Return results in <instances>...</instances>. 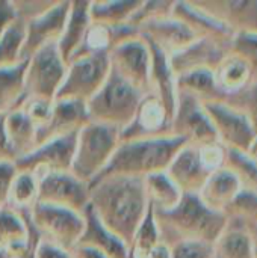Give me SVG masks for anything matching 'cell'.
Wrapping results in <instances>:
<instances>
[{"label": "cell", "instance_id": "6da1fadb", "mask_svg": "<svg viewBox=\"0 0 257 258\" xmlns=\"http://www.w3.org/2000/svg\"><path fill=\"white\" fill-rule=\"evenodd\" d=\"M89 206L103 227L129 248L148 210L144 178L112 175L97 180L89 184Z\"/></svg>", "mask_w": 257, "mask_h": 258}, {"label": "cell", "instance_id": "7a4b0ae2", "mask_svg": "<svg viewBox=\"0 0 257 258\" xmlns=\"http://www.w3.org/2000/svg\"><path fill=\"white\" fill-rule=\"evenodd\" d=\"M155 219L161 240L170 248L188 240L214 245L227 227L226 215L209 209L195 194H185L171 210L155 212Z\"/></svg>", "mask_w": 257, "mask_h": 258}, {"label": "cell", "instance_id": "3957f363", "mask_svg": "<svg viewBox=\"0 0 257 258\" xmlns=\"http://www.w3.org/2000/svg\"><path fill=\"white\" fill-rule=\"evenodd\" d=\"M186 144L183 138L174 135L120 142L111 162L94 181L112 175L145 178L151 174L165 172Z\"/></svg>", "mask_w": 257, "mask_h": 258}, {"label": "cell", "instance_id": "277c9868", "mask_svg": "<svg viewBox=\"0 0 257 258\" xmlns=\"http://www.w3.org/2000/svg\"><path fill=\"white\" fill-rule=\"evenodd\" d=\"M142 92L111 70L98 92L86 103L89 122L123 130L135 116Z\"/></svg>", "mask_w": 257, "mask_h": 258}, {"label": "cell", "instance_id": "5b68a950", "mask_svg": "<svg viewBox=\"0 0 257 258\" xmlns=\"http://www.w3.org/2000/svg\"><path fill=\"white\" fill-rule=\"evenodd\" d=\"M120 145V130L88 122L79 133L71 174L88 186L103 172Z\"/></svg>", "mask_w": 257, "mask_h": 258}, {"label": "cell", "instance_id": "8992f818", "mask_svg": "<svg viewBox=\"0 0 257 258\" xmlns=\"http://www.w3.org/2000/svg\"><path fill=\"white\" fill-rule=\"evenodd\" d=\"M111 74L109 53L88 54L67 63L64 82L55 100L88 103Z\"/></svg>", "mask_w": 257, "mask_h": 258}, {"label": "cell", "instance_id": "52a82bcc", "mask_svg": "<svg viewBox=\"0 0 257 258\" xmlns=\"http://www.w3.org/2000/svg\"><path fill=\"white\" fill-rule=\"evenodd\" d=\"M27 213V218L38 236L68 252L79 243L85 230V218L80 213L36 203Z\"/></svg>", "mask_w": 257, "mask_h": 258}, {"label": "cell", "instance_id": "ba28073f", "mask_svg": "<svg viewBox=\"0 0 257 258\" xmlns=\"http://www.w3.org/2000/svg\"><path fill=\"white\" fill-rule=\"evenodd\" d=\"M26 60L24 95L55 101L67 73V63L56 44L41 48Z\"/></svg>", "mask_w": 257, "mask_h": 258}, {"label": "cell", "instance_id": "9c48e42d", "mask_svg": "<svg viewBox=\"0 0 257 258\" xmlns=\"http://www.w3.org/2000/svg\"><path fill=\"white\" fill-rule=\"evenodd\" d=\"M171 135L183 138L188 144L197 147L220 144L217 130L201 101L183 92L177 94V106L171 119Z\"/></svg>", "mask_w": 257, "mask_h": 258}, {"label": "cell", "instance_id": "30bf717a", "mask_svg": "<svg viewBox=\"0 0 257 258\" xmlns=\"http://www.w3.org/2000/svg\"><path fill=\"white\" fill-rule=\"evenodd\" d=\"M201 104L217 130L220 144L224 148L247 153L257 136L247 115L223 100Z\"/></svg>", "mask_w": 257, "mask_h": 258}, {"label": "cell", "instance_id": "8fae6325", "mask_svg": "<svg viewBox=\"0 0 257 258\" xmlns=\"http://www.w3.org/2000/svg\"><path fill=\"white\" fill-rule=\"evenodd\" d=\"M83 215L89 206V186L68 172H53L38 178V201Z\"/></svg>", "mask_w": 257, "mask_h": 258}, {"label": "cell", "instance_id": "7c38bea8", "mask_svg": "<svg viewBox=\"0 0 257 258\" xmlns=\"http://www.w3.org/2000/svg\"><path fill=\"white\" fill-rule=\"evenodd\" d=\"M76 141L77 133L52 139L36 147L27 156L15 160V166L18 171L30 172L36 178L53 172H68L71 171L74 159Z\"/></svg>", "mask_w": 257, "mask_h": 258}, {"label": "cell", "instance_id": "4fadbf2b", "mask_svg": "<svg viewBox=\"0 0 257 258\" xmlns=\"http://www.w3.org/2000/svg\"><path fill=\"white\" fill-rule=\"evenodd\" d=\"M111 70L142 94L148 92L151 53L148 44L136 36L109 51Z\"/></svg>", "mask_w": 257, "mask_h": 258}, {"label": "cell", "instance_id": "5bb4252c", "mask_svg": "<svg viewBox=\"0 0 257 258\" xmlns=\"http://www.w3.org/2000/svg\"><path fill=\"white\" fill-rule=\"evenodd\" d=\"M71 2H55L42 14L24 21V42L21 59L26 60L41 48L56 44L61 38Z\"/></svg>", "mask_w": 257, "mask_h": 258}, {"label": "cell", "instance_id": "9a60e30c", "mask_svg": "<svg viewBox=\"0 0 257 258\" xmlns=\"http://www.w3.org/2000/svg\"><path fill=\"white\" fill-rule=\"evenodd\" d=\"M171 135V118L158 97L142 95L133 119L120 132V142L139 141Z\"/></svg>", "mask_w": 257, "mask_h": 258}, {"label": "cell", "instance_id": "2e32d148", "mask_svg": "<svg viewBox=\"0 0 257 258\" xmlns=\"http://www.w3.org/2000/svg\"><path fill=\"white\" fill-rule=\"evenodd\" d=\"M171 15L183 21L200 38L215 39L230 50L235 30L227 23L201 8L197 2H174Z\"/></svg>", "mask_w": 257, "mask_h": 258}, {"label": "cell", "instance_id": "e0dca14e", "mask_svg": "<svg viewBox=\"0 0 257 258\" xmlns=\"http://www.w3.org/2000/svg\"><path fill=\"white\" fill-rule=\"evenodd\" d=\"M138 32L141 38L161 48L168 56H173L174 53L183 50L200 38L183 21L177 20L173 15L144 23L142 26H139Z\"/></svg>", "mask_w": 257, "mask_h": 258}, {"label": "cell", "instance_id": "ac0fdd59", "mask_svg": "<svg viewBox=\"0 0 257 258\" xmlns=\"http://www.w3.org/2000/svg\"><path fill=\"white\" fill-rule=\"evenodd\" d=\"M89 122L86 104L70 100H55L52 116L36 130V147L67 135L79 133Z\"/></svg>", "mask_w": 257, "mask_h": 258}, {"label": "cell", "instance_id": "d6986e66", "mask_svg": "<svg viewBox=\"0 0 257 258\" xmlns=\"http://www.w3.org/2000/svg\"><path fill=\"white\" fill-rule=\"evenodd\" d=\"M171 181L185 194L198 195L204 183L211 177V171L204 166L200 157V148L197 145L186 144L174 157L168 169L165 171Z\"/></svg>", "mask_w": 257, "mask_h": 258}, {"label": "cell", "instance_id": "ffe728a7", "mask_svg": "<svg viewBox=\"0 0 257 258\" xmlns=\"http://www.w3.org/2000/svg\"><path fill=\"white\" fill-rule=\"evenodd\" d=\"M230 50L211 38H198L183 50L170 56V65L177 76L194 70L215 71Z\"/></svg>", "mask_w": 257, "mask_h": 258}, {"label": "cell", "instance_id": "44dd1931", "mask_svg": "<svg viewBox=\"0 0 257 258\" xmlns=\"http://www.w3.org/2000/svg\"><path fill=\"white\" fill-rule=\"evenodd\" d=\"M147 44H148L150 53H151L148 92L161 100V103L167 109L170 118L173 119L176 106H177V86H176V74L170 65V56L167 53H164L161 48H158L156 45H153L150 42H147Z\"/></svg>", "mask_w": 257, "mask_h": 258}, {"label": "cell", "instance_id": "7402d4cb", "mask_svg": "<svg viewBox=\"0 0 257 258\" xmlns=\"http://www.w3.org/2000/svg\"><path fill=\"white\" fill-rule=\"evenodd\" d=\"M201 8L227 23L235 33L257 32V0H195Z\"/></svg>", "mask_w": 257, "mask_h": 258}, {"label": "cell", "instance_id": "603a6c76", "mask_svg": "<svg viewBox=\"0 0 257 258\" xmlns=\"http://www.w3.org/2000/svg\"><path fill=\"white\" fill-rule=\"evenodd\" d=\"M83 218H85V230L77 245L95 249L108 258H129L127 245L103 227V224L97 219L91 206H88L86 210L83 212Z\"/></svg>", "mask_w": 257, "mask_h": 258}, {"label": "cell", "instance_id": "cb8c5ba5", "mask_svg": "<svg viewBox=\"0 0 257 258\" xmlns=\"http://www.w3.org/2000/svg\"><path fill=\"white\" fill-rule=\"evenodd\" d=\"M89 26H91L89 2H86V0L71 2L64 32L56 42L58 51L62 56V59L65 60V63L70 62V59L74 56V53L82 45Z\"/></svg>", "mask_w": 257, "mask_h": 258}, {"label": "cell", "instance_id": "d4e9b609", "mask_svg": "<svg viewBox=\"0 0 257 258\" xmlns=\"http://www.w3.org/2000/svg\"><path fill=\"white\" fill-rule=\"evenodd\" d=\"M242 189L238 175L227 166H223L211 174L203 189L200 190V200L212 210L224 213L227 206Z\"/></svg>", "mask_w": 257, "mask_h": 258}, {"label": "cell", "instance_id": "484cf974", "mask_svg": "<svg viewBox=\"0 0 257 258\" xmlns=\"http://www.w3.org/2000/svg\"><path fill=\"white\" fill-rule=\"evenodd\" d=\"M35 228L32 227L27 213H20L11 207L0 209V249L9 255L23 249L30 237L33 236Z\"/></svg>", "mask_w": 257, "mask_h": 258}, {"label": "cell", "instance_id": "4316f807", "mask_svg": "<svg viewBox=\"0 0 257 258\" xmlns=\"http://www.w3.org/2000/svg\"><path fill=\"white\" fill-rule=\"evenodd\" d=\"M5 132L15 160L27 156L36 148V125L21 109L5 115Z\"/></svg>", "mask_w": 257, "mask_h": 258}, {"label": "cell", "instance_id": "83f0119b", "mask_svg": "<svg viewBox=\"0 0 257 258\" xmlns=\"http://www.w3.org/2000/svg\"><path fill=\"white\" fill-rule=\"evenodd\" d=\"M214 73L217 85L226 97L244 89L254 76L251 65L244 57L232 51L226 54Z\"/></svg>", "mask_w": 257, "mask_h": 258}, {"label": "cell", "instance_id": "f1b7e54d", "mask_svg": "<svg viewBox=\"0 0 257 258\" xmlns=\"http://www.w3.org/2000/svg\"><path fill=\"white\" fill-rule=\"evenodd\" d=\"M176 86H177V94L183 92V94L192 95L201 103L218 101V100L226 98V95L220 91L217 85L215 73L206 68L188 71L185 74L177 76Z\"/></svg>", "mask_w": 257, "mask_h": 258}, {"label": "cell", "instance_id": "f546056e", "mask_svg": "<svg viewBox=\"0 0 257 258\" xmlns=\"http://www.w3.org/2000/svg\"><path fill=\"white\" fill-rule=\"evenodd\" d=\"M27 60H21L14 67L0 70V116L20 109L24 95V73Z\"/></svg>", "mask_w": 257, "mask_h": 258}, {"label": "cell", "instance_id": "4dcf8cb0", "mask_svg": "<svg viewBox=\"0 0 257 258\" xmlns=\"http://www.w3.org/2000/svg\"><path fill=\"white\" fill-rule=\"evenodd\" d=\"M141 0H105L89 2V18L92 24L106 27L121 26L130 21Z\"/></svg>", "mask_w": 257, "mask_h": 258}, {"label": "cell", "instance_id": "1f68e13d", "mask_svg": "<svg viewBox=\"0 0 257 258\" xmlns=\"http://www.w3.org/2000/svg\"><path fill=\"white\" fill-rule=\"evenodd\" d=\"M144 189H145L148 206L153 209V212L171 210L180 203V200L183 197V194L171 181V178L167 175V172L151 174V175L145 177Z\"/></svg>", "mask_w": 257, "mask_h": 258}, {"label": "cell", "instance_id": "d6a6232c", "mask_svg": "<svg viewBox=\"0 0 257 258\" xmlns=\"http://www.w3.org/2000/svg\"><path fill=\"white\" fill-rule=\"evenodd\" d=\"M212 258H254V242L244 228L229 225L214 243Z\"/></svg>", "mask_w": 257, "mask_h": 258}, {"label": "cell", "instance_id": "836d02e7", "mask_svg": "<svg viewBox=\"0 0 257 258\" xmlns=\"http://www.w3.org/2000/svg\"><path fill=\"white\" fill-rule=\"evenodd\" d=\"M229 225L250 231L257 224V194L250 189H241L235 200L224 210Z\"/></svg>", "mask_w": 257, "mask_h": 258}, {"label": "cell", "instance_id": "e575fe53", "mask_svg": "<svg viewBox=\"0 0 257 258\" xmlns=\"http://www.w3.org/2000/svg\"><path fill=\"white\" fill-rule=\"evenodd\" d=\"M38 201V178L24 171L17 169V175L11 184L8 207L26 213L29 212Z\"/></svg>", "mask_w": 257, "mask_h": 258}, {"label": "cell", "instance_id": "d590c367", "mask_svg": "<svg viewBox=\"0 0 257 258\" xmlns=\"http://www.w3.org/2000/svg\"><path fill=\"white\" fill-rule=\"evenodd\" d=\"M161 242L162 240L155 219V212L148 206V210L129 245V258H147L148 252Z\"/></svg>", "mask_w": 257, "mask_h": 258}, {"label": "cell", "instance_id": "8d00e7d4", "mask_svg": "<svg viewBox=\"0 0 257 258\" xmlns=\"http://www.w3.org/2000/svg\"><path fill=\"white\" fill-rule=\"evenodd\" d=\"M24 42V21L17 18L6 33L0 38V70L21 62V48Z\"/></svg>", "mask_w": 257, "mask_h": 258}, {"label": "cell", "instance_id": "74e56055", "mask_svg": "<svg viewBox=\"0 0 257 258\" xmlns=\"http://www.w3.org/2000/svg\"><path fill=\"white\" fill-rule=\"evenodd\" d=\"M224 166L230 168L238 175L244 189H250L257 194V163L248 153L226 148Z\"/></svg>", "mask_w": 257, "mask_h": 258}, {"label": "cell", "instance_id": "f35d334b", "mask_svg": "<svg viewBox=\"0 0 257 258\" xmlns=\"http://www.w3.org/2000/svg\"><path fill=\"white\" fill-rule=\"evenodd\" d=\"M112 50V38H111V27L101 26V24H92L89 26L85 39L79 50L74 53V56L70 59L88 56V54H98V53H109Z\"/></svg>", "mask_w": 257, "mask_h": 258}, {"label": "cell", "instance_id": "ab89813d", "mask_svg": "<svg viewBox=\"0 0 257 258\" xmlns=\"http://www.w3.org/2000/svg\"><path fill=\"white\" fill-rule=\"evenodd\" d=\"M223 101L244 112L257 135V73H254L251 82L244 89L227 95Z\"/></svg>", "mask_w": 257, "mask_h": 258}, {"label": "cell", "instance_id": "60d3db41", "mask_svg": "<svg viewBox=\"0 0 257 258\" xmlns=\"http://www.w3.org/2000/svg\"><path fill=\"white\" fill-rule=\"evenodd\" d=\"M173 5H174V2H168V0L141 2L139 8L132 15L129 24H132L133 27L139 29V26H142L144 23H148L151 20H158V18L168 17V15H171Z\"/></svg>", "mask_w": 257, "mask_h": 258}, {"label": "cell", "instance_id": "b9f144b4", "mask_svg": "<svg viewBox=\"0 0 257 258\" xmlns=\"http://www.w3.org/2000/svg\"><path fill=\"white\" fill-rule=\"evenodd\" d=\"M230 51L244 57L257 73V32H238L230 45Z\"/></svg>", "mask_w": 257, "mask_h": 258}, {"label": "cell", "instance_id": "7bdbcfd3", "mask_svg": "<svg viewBox=\"0 0 257 258\" xmlns=\"http://www.w3.org/2000/svg\"><path fill=\"white\" fill-rule=\"evenodd\" d=\"M53 103L55 101H50V100L26 97L20 109L27 115V118L36 125V130H38L44 124H47V121L50 119L52 110H53Z\"/></svg>", "mask_w": 257, "mask_h": 258}, {"label": "cell", "instance_id": "ee69618b", "mask_svg": "<svg viewBox=\"0 0 257 258\" xmlns=\"http://www.w3.org/2000/svg\"><path fill=\"white\" fill-rule=\"evenodd\" d=\"M214 245L204 242H180L171 246V258H212Z\"/></svg>", "mask_w": 257, "mask_h": 258}, {"label": "cell", "instance_id": "f6af8a7d", "mask_svg": "<svg viewBox=\"0 0 257 258\" xmlns=\"http://www.w3.org/2000/svg\"><path fill=\"white\" fill-rule=\"evenodd\" d=\"M17 175L15 162H0V209L8 206L11 184Z\"/></svg>", "mask_w": 257, "mask_h": 258}, {"label": "cell", "instance_id": "bcb514c9", "mask_svg": "<svg viewBox=\"0 0 257 258\" xmlns=\"http://www.w3.org/2000/svg\"><path fill=\"white\" fill-rule=\"evenodd\" d=\"M17 18H18V14H17L14 2L0 0V38L6 33V30L11 27V24Z\"/></svg>", "mask_w": 257, "mask_h": 258}, {"label": "cell", "instance_id": "7dc6e473", "mask_svg": "<svg viewBox=\"0 0 257 258\" xmlns=\"http://www.w3.org/2000/svg\"><path fill=\"white\" fill-rule=\"evenodd\" d=\"M35 258H71V254L50 242L39 239L35 249Z\"/></svg>", "mask_w": 257, "mask_h": 258}, {"label": "cell", "instance_id": "c3c4849f", "mask_svg": "<svg viewBox=\"0 0 257 258\" xmlns=\"http://www.w3.org/2000/svg\"><path fill=\"white\" fill-rule=\"evenodd\" d=\"M0 162H15V156L5 132V116H0Z\"/></svg>", "mask_w": 257, "mask_h": 258}, {"label": "cell", "instance_id": "681fc988", "mask_svg": "<svg viewBox=\"0 0 257 258\" xmlns=\"http://www.w3.org/2000/svg\"><path fill=\"white\" fill-rule=\"evenodd\" d=\"M39 239H41V237H39L38 233L35 231L33 236L30 237L29 243H27L23 249L17 251V252L12 254V255H9V258H35V249H36V245H38Z\"/></svg>", "mask_w": 257, "mask_h": 258}, {"label": "cell", "instance_id": "f907efd6", "mask_svg": "<svg viewBox=\"0 0 257 258\" xmlns=\"http://www.w3.org/2000/svg\"><path fill=\"white\" fill-rule=\"evenodd\" d=\"M70 254H71V258H108L105 257L103 254H100L98 251H95V249L80 246V245L74 246V249Z\"/></svg>", "mask_w": 257, "mask_h": 258}, {"label": "cell", "instance_id": "816d5d0a", "mask_svg": "<svg viewBox=\"0 0 257 258\" xmlns=\"http://www.w3.org/2000/svg\"><path fill=\"white\" fill-rule=\"evenodd\" d=\"M247 153H248V156H250V157H251V159H253V160L257 163V136H256V139L253 141V144H251V147L248 148V151H247Z\"/></svg>", "mask_w": 257, "mask_h": 258}, {"label": "cell", "instance_id": "f5cc1de1", "mask_svg": "<svg viewBox=\"0 0 257 258\" xmlns=\"http://www.w3.org/2000/svg\"><path fill=\"white\" fill-rule=\"evenodd\" d=\"M250 233V236H251V239H253V242H254V245H257V224L248 231Z\"/></svg>", "mask_w": 257, "mask_h": 258}, {"label": "cell", "instance_id": "db71d44e", "mask_svg": "<svg viewBox=\"0 0 257 258\" xmlns=\"http://www.w3.org/2000/svg\"><path fill=\"white\" fill-rule=\"evenodd\" d=\"M0 258H9V254H8V252H5V251H2V249H0Z\"/></svg>", "mask_w": 257, "mask_h": 258}, {"label": "cell", "instance_id": "11a10c76", "mask_svg": "<svg viewBox=\"0 0 257 258\" xmlns=\"http://www.w3.org/2000/svg\"><path fill=\"white\" fill-rule=\"evenodd\" d=\"M254 258H257V245H254Z\"/></svg>", "mask_w": 257, "mask_h": 258}]
</instances>
